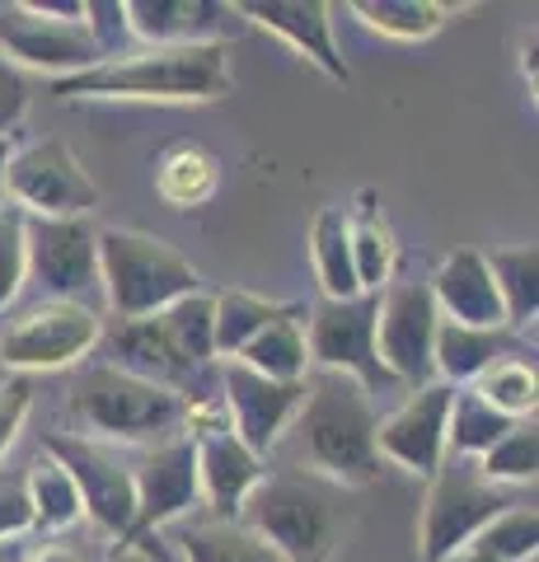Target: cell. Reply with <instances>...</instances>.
<instances>
[{"label":"cell","instance_id":"cell-44","mask_svg":"<svg viewBox=\"0 0 539 562\" xmlns=\"http://www.w3.org/2000/svg\"><path fill=\"white\" fill-rule=\"evenodd\" d=\"M441 562H493V558H489V553H479L474 543H464L460 553H450V558H441Z\"/></svg>","mask_w":539,"mask_h":562},{"label":"cell","instance_id":"cell-38","mask_svg":"<svg viewBox=\"0 0 539 562\" xmlns=\"http://www.w3.org/2000/svg\"><path fill=\"white\" fill-rule=\"evenodd\" d=\"M85 29L99 47L103 61L127 57L132 29H127V0H85Z\"/></svg>","mask_w":539,"mask_h":562},{"label":"cell","instance_id":"cell-14","mask_svg":"<svg viewBox=\"0 0 539 562\" xmlns=\"http://www.w3.org/2000/svg\"><path fill=\"white\" fill-rule=\"evenodd\" d=\"M0 52L10 57V66L20 70H47L52 80L80 76V70H94L103 57L90 38L85 20H57V14H38L24 0H10L0 5Z\"/></svg>","mask_w":539,"mask_h":562},{"label":"cell","instance_id":"cell-40","mask_svg":"<svg viewBox=\"0 0 539 562\" xmlns=\"http://www.w3.org/2000/svg\"><path fill=\"white\" fill-rule=\"evenodd\" d=\"M33 408V380L29 375H10L0 384V454L14 446V436L24 431V417Z\"/></svg>","mask_w":539,"mask_h":562},{"label":"cell","instance_id":"cell-13","mask_svg":"<svg viewBox=\"0 0 539 562\" xmlns=\"http://www.w3.org/2000/svg\"><path fill=\"white\" fill-rule=\"evenodd\" d=\"M375 314L380 295H352V301H319L310 310L305 328V351L319 371H338L347 380H357L361 390L385 384V366L375 357Z\"/></svg>","mask_w":539,"mask_h":562},{"label":"cell","instance_id":"cell-35","mask_svg":"<svg viewBox=\"0 0 539 562\" xmlns=\"http://www.w3.org/2000/svg\"><path fill=\"white\" fill-rule=\"evenodd\" d=\"M474 464H479V473L493 487H502V483H535V464H539V431H535V422H516V427L502 436L489 454H479Z\"/></svg>","mask_w":539,"mask_h":562},{"label":"cell","instance_id":"cell-2","mask_svg":"<svg viewBox=\"0 0 539 562\" xmlns=\"http://www.w3.org/2000/svg\"><path fill=\"white\" fill-rule=\"evenodd\" d=\"M231 90V47H146L94 70L52 80L57 99H155V103H206Z\"/></svg>","mask_w":539,"mask_h":562},{"label":"cell","instance_id":"cell-28","mask_svg":"<svg viewBox=\"0 0 539 562\" xmlns=\"http://www.w3.org/2000/svg\"><path fill=\"white\" fill-rule=\"evenodd\" d=\"M483 258H489V272L497 281L507 324L530 328L535 314H539V249L535 244H520V249H497V254H483Z\"/></svg>","mask_w":539,"mask_h":562},{"label":"cell","instance_id":"cell-46","mask_svg":"<svg viewBox=\"0 0 539 562\" xmlns=\"http://www.w3.org/2000/svg\"><path fill=\"white\" fill-rule=\"evenodd\" d=\"M10 150L14 146H10V136H5V140H0V202H5V165H10Z\"/></svg>","mask_w":539,"mask_h":562},{"label":"cell","instance_id":"cell-24","mask_svg":"<svg viewBox=\"0 0 539 562\" xmlns=\"http://www.w3.org/2000/svg\"><path fill=\"white\" fill-rule=\"evenodd\" d=\"M212 342H216V357H239L258 333L268 324L287 319L295 314V305H272L263 295H249V291H221L212 295Z\"/></svg>","mask_w":539,"mask_h":562},{"label":"cell","instance_id":"cell-26","mask_svg":"<svg viewBox=\"0 0 539 562\" xmlns=\"http://www.w3.org/2000/svg\"><path fill=\"white\" fill-rule=\"evenodd\" d=\"M24 487H29V512H33V530H47V535H61L85 516L80 512V492L52 454L43 450L38 460L24 469Z\"/></svg>","mask_w":539,"mask_h":562},{"label":"cell","instance_id":"cell-23","mask_svg":"<svg viewBox=\"0 0 539 562\" xmlns=\"http://www.w3.org/2000/svg\"><path fill=\"white\" fill-rule=\"evenodd\" d=\"M375 198L361 192L357 206L347 211V239H352V268H357V286L367 295H380L394 277V235L390 225L375 216Z\"/></svg>","mask_w":539,"mask_h":562},{"label":"cell","instance_id":"cell-39","mask_svg":"<svg viewBox=\"0 0 539 562\" xmlns=\"http://www.w3.org/2000/svg\"><path fill=\"white\" fill-rule=\"evenodd\" d=\"M29 530H33V512H29L24 473H0V543L24 539Z\"/></svg>","mask_w":539,"mask_h":562},{"label":"cell","instance_id":"cell-25","mask_svg":"<svg viewBox=\"0 0 539 562\" xmlns=\"http://www.w3.org/2000/svg\"><path fill=\"white\" fill-rule=\"evenodd\" d=\"M239 366H249L263 380H282V384H301L310 371V351H305V328H301V310L287 319L268 324L258 338L235 357Z\"/></svg>","mask_w":539,"mask_h":562},{"label":"cell","instance_id":"cell-10","mask_svg":"<svg viewBox=\"0 0 539 562\" xmlns=\"http://www.w3.org/2000/svg\"><path fill=\"white\" fill-rule=\"evenodd\" d=\"M43 450L66 473H71V483L80 492V512L94 520V530L117 539V543H127L132 516H136L132 464H123L113 450H103L99 441H85V436H61V431H47Z\"/></svg>","mask_w":539,"mask_h":562},{"label":"cell","instance_id":"cell-7","mask_svg":"<svg viewBox=\"0 0 539 562\" xmlns=\"http://www.w3.org/2000/svg\"><path fill=\"white\" fill-rule=\"evenodd\" d=\"M183 431L193 436L198 483H202V502H206V512H212V520H239L245 497L268 479L263 460L231 431V417H225L221 398H206V403L188 398Z\"/></svg>","mask_w":539,"mask_h":562},{"label":"cell","instance_id":"cell-20","mask_svg":"<svg viewBox=\"0 0 539 562\" xmlns=\"http://www.w3.org/2000/svg\"><path fill=\"white\" fill-rule=\"evenodd\" d=\"M431 301H437V314L446 324H464V328H507V314H502V295L497 281L489 272V258L479 249H456L437 277L427 281Z\"/></svg>","mask_w":539,"mask_h":562},{"label":"cell","instance_id":"cell-18","mask_svg":"<svg viewBox=\"0 0 539 562\" xmlns=\"http://www.w3.org/2000/svg\"><path fill=\"white\" fill-rule=\"evenodd\" d=\"M127 29L150 47H225L245 20L235 5L216 0H127Z\"/></svg>","mask_w":539,"mask_h":562},{"label":"cell","instance_id":"cell-34","mask_svg":"<svg viewBox=\"0 0 539 562\" xmlns=\"http://www.w3.org/2000/svg\"><path fill=\"white\" fill-rule=\"evenodd\" d=\"M489 408H497L502 417H512V422H526L535 413V403H539V380H535V366L530 361H497L489 375H483L479 384H469Z\"/></svg>","mask_w":539,"mask_h":562},{"label":"cell","instance_id":"cell-21","mask_svg":"<svg viewBox=\"0 0 539 562\" xmlns=\"http://www.w3.org/2000/svg\"><path fill=\"white\" fill-rule=\"evenodd\" d=\"M99 342L109 347V361H103V366H113V371H127L136 380H150V384H165V390H179V384L193 375L179 357H173V347L165 342V333H160V324H155V314H150V319H117L109 333H99Z\"/></svg>","mask_w":539,"mask_h":562},{"label":"cell","instance_id":"cell-5","mask_svg":"<svg viewBox=\"0 0 539 562\" xmlns=\"http://www.w3.org/2000/svg\"><path fill=\"white\" fill-rule=\"evenodd\" d=\"M198 268L179 249L136 231H99V295L117 319H150L198 291Z\"/></svg>","mask_w":539,"mask_h":562},{"label":"cell","instance_id":"cell-15","mask_svg":"<svg viewBox=\"0 0 539 562\" xmlns=\"http://www.w3.org/2000/svg\"><path fill=\"white\" fill-rule=\"evenodd\" d=\"M132 492H136V516H132V539L160 535L169 520L188 516L202 502V483H198V450L193 436H169L150 454L132 464Z\"/></svg>","mask_w":539,"mask_h":562},{"label":"cell","instance_id":"cell-31","mask_svg":"<svg viewBox=\"0 0 539 562\" xmlns=\"http://www.w3.org/2000/svg\"><path fill=\"white\" fill-rule=\"evenodd\" d=\"M212 295H183V301H173L169 310L155 314V324H160L165 342L173 347V357H179L188 371H202L206 361L216 357V342H212Z\"/></svg>","mask_w":539,"mask_h":562},{"label":"cell","instance_id":"cell-36","mask_svg":"<svg viewBox=\"0 0 539 562\" xmlns=\"http://www.w3.org/2000/svg\"><path fill=\"white\" fill-rule=\"evenodd\" d=\"M535 543H539V516L535 506H512V512H502L489 530H479L474 549L489 553L493 562H535Z\"/></svg>","mask_w":539,"mask_h":562},{"label":"cell","instance_id":"cell-27","mask_svg":"<svg viewBox=\"0 0 539 562\" xmlns=\"http://www.w3.org/2000/svg\"><path fill=\"white\" fill-rule=\"evenodd\" d=\"M310 244H315V272H319L324 301H352V295H361L357 268H352V239H347V206H324L315 216Z\"/></svg>","mask_w":539,"mask_h":562},{"label":"cell","instance_id":"cell-6","mask_svg":"<svg viewBox=\"0 0 539 562\" xmlns=\"http://www.w3.org/2000/svg\"><path fill=\"white\" fill-rule=\"evenodd\" d=\"M427 502H423V530H417V549L423 562H441L450 553H460L464 543H474L479 530L512 512V497L502 487H493L479 473L474 460H460V454H446L441 469L427 479Z\"/></svg>","mask_w":539,"mask_h":562},{"label":"cell","instance_id":"cell-19","mask_svg":"<svg viewBox=\"0 0 539 562\" xmlns=\"http://www.w3.org/2000/svg\"><path fill=\"white\" fill-rule=\"evenodd\" d=\"M239 20L249 24H263L268 33H277V38H287L301 57H310L328 80L347 85L352 80V70H347L343 52L334 43V20H328L324 0H245V5H235Z\"/></svg>","mask_w":539,"mask_h":562},{"label":"cell","instance_id":"cell-41","mask_svg":"<svg viewBox=\"0 0 539 562\" xmlns=\"http://www.w3.org/2000/svg\"><path fill=\"white\" fill-rule=\"evenodd\" d=\"M29 109V80L24 70H14L5 57H0V140L10 136V127L24 117Z\"/></svg>","mask_w":539,"mask_h":562},{"label":"cell","instance_id":"cell-45","mask_svg":"<svg viewBox=\"0 0 539 562\" xmlns=\"http://www.w3.org/2000/svg\"><path fill=\"white\" fill-rule=\"evenodd\" d=\"M0 562H24V543H20V539L0 543Z\"/></svg>","mask_w":539,"mask_h":562},{"label":"cell","instance_id":"cell-42","mask_svg":"<svg viewBox=\"0 0 539 562\" xmlns=\"http://www.w3.org/2000/svg\"><path fill=\"white\" fill-rule=\"evenodd\" d=\"M103 562H173L165 553V543L160 535H146V539H132V543H117V549L103 558Z\"/></svg>","mask_w":539,"mask_h":562},{"label":"cell","instance_id":"cell-43","mask_svg":"<svg viewBox=\"0 0 539 562\" xmlns=\"http://www.w3.org/2000/svg\"><path fill=\"white\" fill-rule=\"evenodd\" d=\"M24 562H90L71 543H43V549H24Z\"/></svg>","mask_w":539,"mask_h":562},{"label":"cell","instance_id":"cell-1","mask_svg":"<svg viewBox=\"0 0 539 562\" xmlns=\"http://www.w3.org/2000/svg\"><path fill=\"white\" fill-rule=\"evenodd\" d=\"M380 417L367 390L338 371H319L305 380V403L291 422V460L334 487H361L380 473L375 450Z\"/></svg>","mask_w":539,"mask_h":562},{"label":"cell","instance_id":"cell-12","mask_svg":"<svg viewBox=\"0 0 539 562\" xmlns=\"http://www.w3.org/2000/svg\"><path fill=\"white\" fill-rule=\"evenodd\" d=\"M441 314L427 281H390L380 291L375 314V357L390 380H404L413 390L431 384V347H437Z\"/></svg>","mask_w":539,"mask_h":562},{"label":"cell","instance_id":"cell-29","mask_svg":"<svg viewBox=\"0 0 539 562\" xmlns=\"http://www.w3.org/2000/svg\"><path fill=\"white\" fill-rule=\"evenodd\" d=\"M183 562H282L258 535H249L239 520H202L179 530Z\"/></svg>","mask_w":539,"mask_h":562},{"label":"cell","instance_id":"cell-8","mask_svg":"<svg viewBox=\"0 0 539 562\" xmlns=\"http://www.w3.org/2000/svg\"><path fill=\"white\" fill-rule=\"evenodd\" d=\"M103 319L94 305H66V301H43L29 310L24 319H14L0 333V366L14 375H38V371H61L90 357L99 347Z\"/></svg>","mask_w":539,"mask_h":562},{"label":"cell","instance_id":"cell-3","mask_svg":"<svg viewBox=\"0 0 539 562\" xmlns=\"http://www.w3.org/2000/svg\"><path fill=\"white\" fill-rule=\"evenodd\" d=\"M239 525L282 562H328L343 535L338 487L315 473H272L245 497Z\"/></svg>","mask_w":539,"mask_h":562},{"label":"cell","instance_id":"cell-32","mask_svg":"<svg viewBox=\"0 0 539 562\" xmlns=\"http://www.w3.org/2000/svg\"><path fill=\"white\" fill-rule=\"evenodd\" d=\"M352 14L375 33H385V38L417 43V38H431L446 24L450 5H437V0H357Z\"/></svg>","mask_w":539,"mask_h":562},{"label":"cell","instance_id":"cell-33","mask_svg":"<svg viewBox=\"0 0 539 562\" xmlns=\"http://www.w3.org/2000/svg\"><path fill=\"white\" fill-rule=\"evenodd\" d=\"M160 198L169 206H202L216 192V160L202 146H179L160 160Z\"/></svg>","mask_w":539,"mask_h":562},{"label":"cell","instance_id":"cell-9","mask_svg":"<svg viewBox=\"0 0 539 562\" xmlns=\"http://www.w3.org/2000/svg\"><path fill=\"white\" fill-rule=\"evenodd\" d=\"M29 281H38L47 301L66 305H90L99 295V231L90 216H29Z\"/></svg>","mask_w":539,"mask_h":562},{"label":"cell","instance_id":"cell-17","mask_svg":"<svg viewBox=\"0 0 539 562\" xmlns=\"http://www.w3.org/2000/svg\"><path fill=\"white\" fill-rule=\"evenodd\" d=\"M450 398L456 390L441 380L423 384L417 394H408V403L398 413H390L375 427V450L380 460H394L398 469L417 473V479H431L446 460V417H450Z\"/></svg>","mask_w":539,"mask_h":562},{"label":"cell","instance_id":"cell-22","mask_svg":"<svg viewBox=\"0 0 539 562\" xmlns=\"http://www.w3.org/2000/svg\"><path fill=\"white\" fill-rule=\"evenodd\" d=\"M507 338H502V328H464V324H446L437 328V347H431V375L450 390H460V384H479L483 375L493 371L497 361H507Z\"/></svg>","mask_w":539,"mask_h":562},{"label":"cell","instance_id":"cell-11","mask_svg":"<svg viewBox=\"0 0 539 562\" xmlns=\"http://www.w3.org/2000/svg\"><path fill=\"white\" fill-rule=\"evenodd\" d=\"M5 192L20 211H29V216H47V221L90 216V211L99 206L94 179L80 169V160L61 146V140H38V146L10 150Z\"/></svg>","mask_w":539,"mask_h":562},{"label":"cell","instance_id":"cell-37","mask_svg":"<svg viewBox=\"0 0 539 562\" xmlns=\"http://www.w3.org/2000/svg\"><path fill=\"white\" fill-rule=\"evenodd\" d=\"M24 231H29V211H20L14 202H0V314H5V305H14V295L29 281Z\"/></svg>","mask_w":539,"mask_h":562},{"label":"cell","instance_id":"cell-16","mask_svg":"<svg viewBox=\"0 0 539 562\" xmlns=\"http://www.w3.org/2000/svg\"><path fill=\"white\" fill-rule=\"evenodd\" d=\"M221 403H225V417H231V431L258 454V460H268V454L282 446L295 413H301L305 380L301 384L263 380V375H254L249 366L231 361L221 375Z\"/></svg>","mask_w":539,"mask_h":562},{"label":"cell","instance_id":"cell-4","mask_svg":"<svg viewBox=\"0 0 539 562\" xmlns=\"http://www.w3.org/2000/svg\"><path fill=\"white\" fill-rule=\"evenodd\" d=\"M71 417L80 422L85 441H169L183 436L188 394L165 390V384L136 380L113 366H90L80 371L71 390Z\"/></svg>","mask_w":539,"mask_h":562},{"label":"cell","instance_id":"cell-30","mask_svg":"<svg viewBox=\"0 0 539 562\" xmlns=\"http://www.w3.org/2000/svg\"><path fill=\"white\" fill-rule=\"evenodd\" d=\"M512 427L516 422L502 417L497 408H489L474 390H456V398H450V417H446V454L479 460V454H489Z\"/></svg>","mask_w":539,"mask_h":562}]
</instances>
